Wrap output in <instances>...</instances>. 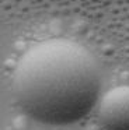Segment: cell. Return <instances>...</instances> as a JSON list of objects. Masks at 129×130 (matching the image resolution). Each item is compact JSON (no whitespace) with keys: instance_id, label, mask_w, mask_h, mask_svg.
<instances>
[{"instance_id":"6da1fadb","label":"cell","mask_w":129,"mask_h":130,"mask_svg":"<svg viewBox=\"0 0 129 130\" xmlns=\"http://www.w3.org/2000/svg\"><path fill=\"white\" fill-rule=\"evenodd\" d=\"M101 77L94 56L83 45L53 38L21 55L11 94L18 108L34 120L50 126L83 119L100 98Z\"/></svg>"},{"instance_id":"7a4b0ae2","label":"cell","mask_w":129,"mask_h":130,"mask_svg":"<svg viewBox=\"0 0 129 130\" xmlns=\"http://www.w3.org/2000/svg\"><path fill=\"white\" fill-rule=\"evenodd\" d=\"M98 119L105 130H129V85L104 94L98 105Z\"/></svg>"}]
</instances>
